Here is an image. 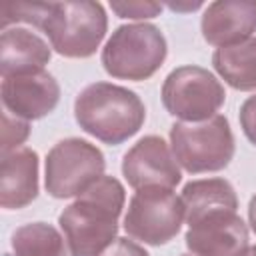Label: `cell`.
<instances>
[{
    "instance_id": "cell-1",
    "label": "cell",
    "mask_w": 256,
    "mask_h": 256,
    "mask_svg": "<svg viewBox=\"0 0 256 256\" xmlns=\"http://www.w3.org/2000/svg\"><path fill=\"white\" fill-rule=\"evenodd\" d=\"M124 202L122 182L104 174L68 204L60 212L58 224L70 256H100L110 248L116 242Z\"/></svg>"
},
{
    "instance_id": "cell-2",
    "label": "cell",
    "mask_w": 256,
    "mask_h": 256,
    "mask_svg": "<svg viewBox=\"0 0 256 256\" xmlns=\"http://www.w3.org/2000/svg\"><path fill=\"white\" fill-rule=\"evenodd\" d=\"M74 118L86 134L118 146L144 126L146 108L136 92L112 82H94L76 96Z\"/></svg>"
},
{
    "instance_id": "cell-3",
    "label": "cell",
    "mask_w": 256,
    "mask_h": 256,
    "mask_svg": "<svg viewBox=\"0 0 256 256\" xmlns=\"http://www.w3.org/2000/svg\"><path fill=\"white\" fill-rule=\"evenodd\" d=\"M40 30L64 58H90L106 36L108 16L100 2H46Z\"/></svg>"
},
{
    "instance_id": "cell-4",
    "label": "cell",
    "mask_w": 256,
    "mask_h": 256,
    "mask_svg": "<svg viewBox=\"0 0 256 256\" xmlns=\"http://www.w3.org/2000/svg\"><path fill=\"white\" fill-rule=\"evenodd\" d=\"M168 44L158 26L150 22L118 26L102 48L100 60L112 78L148 80L164 64Z\"/></svg>"
},
{
    "instance_id": "cell-5",
    "label": "cell",
    "mask_w": 256,
    "mask_h": 256,
    "mask_svg": "<svg viewBox=\"0 0 256 256\" xmlns=\"http://www.w3.org/2000/svg\"><path fill=\"white\" fill-rule=\"evenodd\" d=\"M170 146L176 162L190 174L218 172L234 158V134L222 114L202 122L172 124Z\"/></svg>"
},
{
    "instance_id": "cell-6",
    "label": "cell",
    "mask_w": 256,
    "mask_h": 256,
    "mask_svg": "<svg viewBox=\"0 0 256 256\" xmlns=\"http://www.w3.org/2000/svg\"><path fill=\"white\" fill-rule=\"evenodd\" d=\"M106 160L96 144L82 138H64L46 156L44 186L52 198L80 196L104 176Z\"/></svg>"
},
{
    "instance_id": "cell-7",
    "label": "cell",
    "mask_w": 256,
    "mask_h": 256,
    "mask_svg": "<svg viewBox=\"0 0 256 256\" xmlns=\"http://www.w3.org/2000/svg\"><path fill=\"white\" fill-rule=\"evenodd\" d=\"M162 104L182 122H202L222 108L226 100L220 80L202 66L174 68L162 84Z\"/></svg>"
},
{
    "instance_id": "cell-8",
    "label": "cell",
    "mask_w": 256,
    "mask_h": 256,
    "mask_svg": "<svg viewBox=\"0 0 256 256\" xmlns=\"http://www.w3.org/2000/svg\"><path fill=\"white\" fill-rule=\"evenodd\" d=\"M184 204L170 188L136 190L128 202L124 230L130 238L150 246L168 244L180 232Z\"/></svg>"
},
{
    "instance_id": "cell-9",
    "label": "cell",
    "mask_w": 256,
    "mask_h": 256,
    "mask_svg": "<svg viewBox=\"0 0 256 256\" xmlns=\"http://www.w3.org/2000/svg\"><path fill=\"white\" fill-rule=\"evenodd\" d=\"M122 174L134 190L142 188H174L180 180L178 162L160 136L140 138L122 158Z\"/></svg>"
},
{
    "instance_id": "cell-10",
    "label": "cell",
    "mask_w": 256,
    "mask_h": 256,
    "mask_svg": "<svg viewBox=\"0 0 256 256\" xmlns=\"http://www.w3.org/2000/svg\"><path fill=\"white\" fill-rule=\"evenodd\" d=\"M184 242L192 256H244L248 228L236 212L220 210L188 224Z\"/></svg>"
},
{
    "instance_id": "cell-11",
    "label": "cell",
    "mask_w": 256,
    "mask_h": 256,
    "mask_svg": "<svg viewBox=\"0 0 256 256\" xmlns=\"http://www.w3.org/2000/svg\"><path fill=\"white\" fill-rule=\"evenodd\" d=\"M60 102V86L56 78L46 72L14 74L2 80L4 112L20 120H38L50 114Z\"/></svg>"
},
{
    "instance_id": "cell-12",
    "label": "cell",
    "mask_w": 256,
    "mask_h": 256,
    "mask_svg": "<svg viewBox=\"0 0 256 256\" xmlns=\"http://www.w3.org/2000/svg\"><path fill=\"white\" fill-rule=\"evenodd\" d=\"M202 36L210 46L224 48L252 38L256 32L254 0H218L202 14Z\"/></svg>"
},
{
    "instance_id": "cell-13",
    "label": "cell",
    "mask_w": 256,
    "mask_h": 256,
    "mask_svg": "<svg viewBox=\"0 0 256 256\" xmlns=\"http://www.w3.org/2000/svg\"><path fill=\"white\" fill-rule=\"evenodd\" d=\"M38 196V154L32 148H16L2 154L0 204L20 210Z\"/></svg>"
},
{
    "instance_id": "cell-14",
    "label": "cell",
    "mask_w": 256,
    "mask_h": 256,
    "mask_svg": "<svg viewBox=\"0 0 256 256\" xmlns=\"http://www.w3.org/2000/svg\"><path fill=\"white\" fill-rule=\"evenodd\" d=\"M52 46L36 32L26 28H4L0 38V72L2 78L44 70L50 62Z\"/></svg>"
},
{
    "instance_id": "cell-15",
    "label": "cell",
    "mask_w": 256,
    "mask_h": 256,
    "mask_svg": "<svg viewBox=\"0 0 256 256\" xmlns=\"http://www.w3.org/2000/svg\"><path fill=\"white\" fill-rule=\"evenodd\" d=\"M184 218L188 224L204 218L206 214L238 208V198L234 186L224 178H202L192 180L182 188Z\"/></svg>"
},
{
    "instance_id": "cell-16",
    "label": "cell",
    "mask_w": 256,
    "mask_h": 256,
    "mask_svg": "<svg viewBox=\"0 0 256 256\" xmlns=\"http://www.w3.org/2000/svg\"><path fill=\"white\" fill-rule=\"evenodd\" d=\"M212 66L234 90H256V38L216 48L212 54Z\"/></svg>"
},
{
    "instance_id": "cell-17",
    "label": "cell",
    "mask_w": 256,
    "mask_h": 256,
    "mask_svg": "<svg viewBox=\"0 0 256 256\" xmlns=\"http://www.w3.org/2000/svg\"><path fill=\"white\" fill-rule=\"evenodd\" d=\"M14 256H68L64 236L46 222H30L12 232Z\"/></svg>"
},
{
    "instance_id": "cell-18",
    "label": "cell",
    "mask_w": 256,
    "mask_h": 256,
    "mask_svg": "<svg viewBox=\"0 0 256 256\" xmlns=\"http://www.w3.org/2000/svg\"><path fill=\"white\" fill-rule=\"evenodd\" d=\"M30 134V124L26 120L14 118L4 112V128H2V154L16 150Z\"/></svg>"
},
{
    "instance_id": "cell-19",
    "label": "cell",
    "mask_w": 256,
    "mask_h": 256,
    "mask_svg": "<svg viewBox=\"0 0 256 256\" xmlns=\"http://www.w3.org/2000/svg\"><path fill=\"white\" fill-rule=\"evenodd\" d=\"M110 8L116 16L132 20L154 18L162 12V4L158 2H110Z\"/></svg>"
},
{
    "instance_id": "cell-20",
    "label": "cell",
    "mask_w": 256,
    "mask_h": 256,
    "mask_svg": "<svg viewBox=\"0 0 256 256\" xmlns=\"http://www.w3.org/2000/svg\"><path fill=\"white\" fill-rule=\"evenodd\" d=\"M238 120H240V128H242L244 136L256 146V94L248 96L242 102Z\"/></svg>"
},
{
    "instance_id": "cell-21",
    "label": "cell",
    "mask_w": 256,
    "mask_h": 256,
    "mask_svg": "<svg viewBox=\"0 0 256 256\" xmlns=\"http://www.w3.org/2000/svg\"><path fill=\"white\" fill-rule=\"evenodd\" d=\"M100 256H150L140 244H136L134 240L128 238H116V242L106 248Z\"/></svg>"
},
{
    "instance_id": "cell-22",
    "label": "cell",
    "mask_w": 256,
    "mask_h": 256,
    "mask_svg": "<svg viewBox=\"0 0 256 256\" xmlns=\"http://www.w3.org/2000/svg\"><path fill=\"white\" fill-rule=\"evenodd\" d=\"M248 222H250L252 232L256 234V194L250 198V204H248Z\"/></svg>"
},
{
    "instance_id": "cell-23",
    "label": "cell",
    "mask_w": 256,
    "mask_h": 256,
    "mask_svg": "<svg viewBox=\"0 0 256 256\" xmlns=\"http://www.w3.org/2000/svg\"><path fill=\"white\" fill-rule=\"evenodd\" d=\"M170 8H172V10H184L182 6H176V4H170ZM194 8H200V2L194 4V6H186V10H194Z\"/></svg>"
},
{
    "instance_id": "cell-24",
    "label": "cell",
    "mask_w": 256,
    "mask_h": 256,
    "mask_svg": "<svg viewBox=\"0 0 256 256\" xmlns=\"http://www.w3.org/2000/svg\"><path fill=\"white\" fill-rule=\"evenodd\" d=\"M244 256H256V246H248V250L244 252Z\"/></svg>"
},
{
    "instance_id": "cell-25",
    "label": "cell",
    "mask_w": 256,
    "mask_h": 256,
    "mask_svg": "<svg viewBox=\"0 0 256 256\" xmlns=\"http://www.w3.org/2000/svg\"><path fill=\"white\" fill-rule=\"evenodd\" d=\"M180 256H192V254H180Z\"/></svg>"
}]
</instances>
